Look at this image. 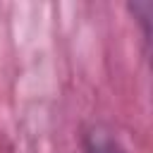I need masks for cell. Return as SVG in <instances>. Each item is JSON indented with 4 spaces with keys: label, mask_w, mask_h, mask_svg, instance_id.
Masks as SVG:
<instances>
[{
    "label": "cell",
    "mask_w": 153,
    "mask_h": 153,
    "mask_svg": "<svg viewBox=\"0 0 153 153\" xmlns=\"http://www.w3.org/2000/svg\"><path fill=\"white\" fill-rule=\"evenodd\" d=\"M86 153H122L117 141L105 131H91L86 141Z\"/></svg>",
    "instance_id": "cell-1"
}]
</instances>
